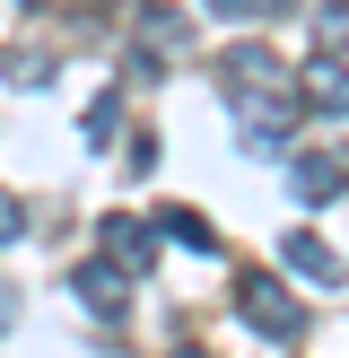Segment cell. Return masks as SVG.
Wrapping results in <instances>:
<instances>
[{"mask_svg":"<svg viewBox=\"0 0 349 358\" xmlns=\"http://www.w3.org/2000/svg\"><path fill=\"white\" fill-rule=\"evenodd\" d=\"M174 358H201V350H174Z\"/></svg>","mask_w":349,"mask_h":358,"instance_id":"9a60e30c","label":"cell"},{"mask_svg":"<svg viewBox=\"0 0 349 358\" xmlns=\"http://www.w3.org/2000/svg\"><path fill=\"white\" fill-rule=\"evenodd\" d=\"M218 79H227V105L244 114V140H253L262 157H271L279 140L306 122V87H297V79H288V70H279L262 44H236V52L218 62Z\"/></svg>","mask_w":349,"mask_h":358,"instance_id":"6da1fadb","label":"cell"},{"mask_svg":"<svg viewBox=\"0 0 349 358\" xmlns=\"http://www.w3.org/2000/svg\"><path fill=\"white\" fill-rule=\"evenodd\" d=\"M35 9H70V0H35Z\"/></svg>","mask_w":349,"mask_h":358,"instance_id":"5bb4252c","label":"cell"},{"mask_svg":"<svg viewBox=\"0 0 349 358\" xmlns=\"http://www.w3.org/2000/svg\"><path fill=\"white\" fill-rule=\"evenodd\" d=\"M44 70H52L44 52H17V62H9V79H17V87H44Z\"/></svg>","mask_w":349,"mask_h":358,"instance_id":"7c38bea8","label":"cell"},{"mask_svg":"<svg viewBox=\"0 0 349 358\" xmlns=\"http://www.w3.org/2000/svg\"><path fill=\"white\" fill-rule=\"evenodd\" d=\"M9 324H17V289L0 280V332H9Z\"/></svg>","mask_w":349,"mask_h":358,"instance_id":"4fadbf2b","label":"cell"},{"mask_svg":"<svg viewBox=\"0 0 349 358\" xmlns=\"http://www.w3.org/2000/svg\"><path fill=\"white\" fill-rule=\"evenodd\" d=\"M122 131V105L114 96H96V105H87V140H96V149H105V140H114Z\"/></svg>","mask_w":349,"mask_h":358,"instance_id":"30bf717a","label":"cell"},{"mask_svg":"<svg viewBox=\"0 0 349 358\" xmlns=\"http://www.w3.org/2000/svg\"><path fill=\"white\" fill-rule=\"evenodd\" d=\"M279 262H288L297 280H314V289H341V254H332V245L314 236V227H297V236L279 245Z\"/></svg>","mask_w":349,"mask_h":358,"instance_id":"3957f363","label":"cell"},{"mask_svg":"<svg viewBox=\"0 0 349 358\" xmlns=\"http://www.w3.org/2000/svg\"><path fill=\"white\" fill-rule=\"evenodd\" d=\"M105 254H114V271H149V254H157V236H149V219H105Z\"/></svg>","mask_w":349,"mask_h":358,"instance_id":"5b68a950","label":"cell"},{"mask_svg":"<svg viewBox=\"0 0 349 358\" xmlns=\"http://www.w3.org/2000/svg\"><path fill=\"white\" fill-rule=\"evenodd\" d=\"M314 52H349V0H323L314 9Z\"/></svg>","mask_w":349,"mask_h":358,"instance_id":"9c48e42d","label":"cell"},{"mask_svg":"<svg viewBox=\"0 0 349 358\" xmlns=\"http://www.w3.org/2000/svg\"><path fill=\"white\" fill-rule=\"evenodd\" d=\"M288 184H297V201H332V192L349 184V157H297Z\"/></svg>","mask_w":349,"mask_h":358,"instance_id":"52a82bcc","label":"cell"},{"mask_svg":"<svg viewBox=\"0 0 349 358\" xmlns=\"http://www.w3.org/2000/svg\"><path fill=\"white\" fill-rule=\"evenodd\" d=\"M297 87H306V105H314V114H349V62H341V52H314Z\"/></svg>","mask_w":349,"mask_h":358,"instance_id":"277c9868","label":"cell"},{"mask_svg":"<svg viewBox=\"0 0 349 358\" xmlns=\"http://www.w3.org/2000/svg\"><path fill=\"white\" fill-rule=\"evenodd\" d=\"M157 227H166L174 245H192V254H218V236H209V219H201V210H157Z\"/></svg>","mask_w":349,"mask_h":358,"instance_id":"ba28073f","label":"cell"},{"mask_svg":"<svg viewBox=\"0 0 349 358\" xmlns=\"http://www.w3.org/2000/svg\"><path fill=\"white\" fill-rule=\"evenodd\" d=\"M236 315L253 332H271V341H297V332H306V306H297L288 280H271V271H244L236 280Z\"/></svg>","mask_w":349,"mask_h":358,"instance_id":"7a4b0ae2","label":"cell"},{"mask_svg":"<svg viewBox=\"0 0 349 358\" xmlns=\"http://www.w3.org/2000/svg\"><path fill=\"white\" fill-rule=\"evenodd\" d=\"M70 289H79V306H96V315H122V297H131V271H114V262H87V271L70 280Z\"/></svg>","mask_w":349,"mask_h":358,"instance_id":"8992f818","label":"cell"},{"mask_svg":"<svg viewBox=\"0 0 349 358\" xmlns=\"http://www.w3.org/2000/svg\"><path fill=\"white\" fill-rule=\"evenodd\" d=\"M27 236V210H17V192H0V245H17Z\"/></svg>","mask_w":349,"mask_h":358,"instance_id":"8fae6325","label":"cell"}]
</instances>
